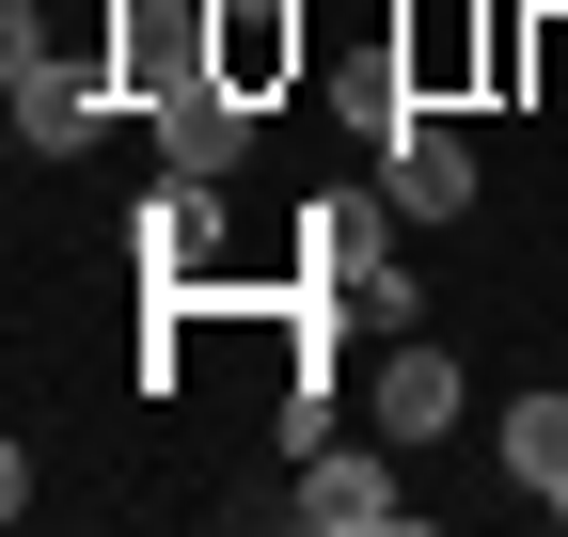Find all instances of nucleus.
Listing matches in <instances>:
<instances>
[{
    "label": "nucleus",
    "instance_id": "9",
    "mask_svg": "<svg viewBox=\"0 0 568 537\" xmlns=\"http://www.w3.org/2000/svg\"><path fill=\"white\" fill-rule=\"evenodd\" d=\"M489 443H506V475H521V490H552V475H568V379H521Z\"/></svg>",
    "mask_w": 568,
    "mask_h": 537
},
{
    "label": "nucleus",
    "instance_id": "5",
    "mask_svg": "<svg viewBox=\"0 0 568 537\" xmlns=\"http://www.w3.org/2000/svg\"><path fill=\"white\" fill-rule=\"evenodd\" d=\"M458 412H474L458 348H426V332H379V364H364V427H379V443H443Z\"/></svg>",
    "mask_w": 568,
    "mask_h": 537
},
{
    "label": "nucleus",
    "instance_id": "3",
    "mask_svg": "<svg viewBox=\"0 0 568 537\" xmlns=\"http://www.w3.org/2000/svg\"><path fill=\"white\" fill-rule=\"evenodd\" d=\"M284 521H316V537H395V521H410L395 443H316V458H284Z\"/></svg>",
    "mask_w": 568,
    "mask_h": 537
},
{
    "label": "nucleus",
    "instance_id": "6",
    "mask_svg": "<svg viewBox=\"0 0 568 537\" xmlns=\"http://www.w3.org/2000/svg\"><path fill=\"white\" fill-rule=\"evenodd\" d=\"M142 126H159V174H237L253 159V95L237 80H190V95H159Z\"/></svg>",
    "mask_w": 568,
    "mask_h": 537
},
{
    "label": "nucleus",
    "instance_id": "8",
    "mask_svg": "<svg viewBox=\"0 0 568 537\" xmlns=\"http://www.w3.org/2000/svg\"><path fill=\"white\" fill-rule=\"evenodd\" d=\"M395 80H410V111H458L474 80H489V17H395Z\"/></svg>",
    "mask_w": 568,
    "mask_h": 537
},
{
    "label": "nucleus",
    "instance_id": "10",
    "mask_svg": "<svg viewBox=\"0 0 568 537\" xmlns=\"http://www.w3.org/2000/svg\"><path fill=\"white\" fill-rule=\"evenodd\" d=\"M537 506H552V521H568V475H552V490H537Z\"/></svg>",
    "mask_w": 568,
    "mask_h": 537
},
{
    "label": "nucleus",
    "instance_id": "1",
    "mask_svg": "<svg viewBox=\"0 0 568 537\" xmlns=\"http://www.w3.org/2000/svg\"><path fill=\"white\" fill-rule=\"evenodd\" d=\"M126 237H142V268H159V301H268V285L222 268V174H159L126 206Z\"/></svg>",
    "mask_w": 568,
    "mask_h": 537
},
{
    "label": "nucleus",
    "instance_id": "7",
    "mask_svg": "<svg viewBox=\"0 0 568 537\" xmlns=\"http://www.w3.org/2000/svg\"><path fill=\"white\" fill-rule=\"evenodd\" d=\"M395 237H410V222H395ZM395 237H364V253L301 268V285H316V301H332L347 332H426V285H410V253H395Z\"/></svg>",
    "mask_w": 568,
    "mask_h": 537
},
{
    "label": "nucleus",
    "instance_id": "2",
    "mask_svg": "<svg viewBox=\"0 0 568 537\" xmlns=\"http://www.w3.org/2000/svg\"><path fill=\"white\" fill-rule=\"evenodd\" d=\"M379 190H395V222H474L489 159H474L458 111H395V126H379Z\"/></svg>",
    "mask_w": 568,
    "mask_h": 537
},
{
    "label": "nucleus",
    "instance_id": "4",
    "mask_svg": "<svg viewBox=\"0 0 568 537\" xmlns=\"http://www.w3.org/2000/svg\"><path fill=\"white\" fill-rule=\"evenodd\" d=\"M301 63H316V17H301V0H205V80H237L268 111V95H301Z\"/></svg>",
    "mask_w": 568,
    "mask_h": 537
}]
</instances>
